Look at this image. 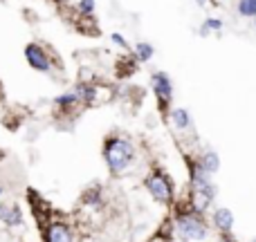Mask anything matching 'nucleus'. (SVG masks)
I'll list each match as a JSON object with an SVG mask.
<instances>
[{"mask_svg": "<svg viewBox=\"0 0 256 242\" xmlns=\"http://www.w3.org/2000/svg\"><path fill=\"white\" fill-rule=\"evenodd\" d=\"M76 9H79L81 13H92L94 11V0H79Z\"/></svg>", "mask_w": 256, "mask_h": 242, "instance_id": "obj_16", "label": "nucleus"}, {"mask_svg": "<svg viewBox=\"0 0 256 242\" xmlns=\"http://www.w3.org/2000/svg\"><path fill=\"white\" fill-rule=\"evenodd\" d=\"M238 13L240 16H248V18H256V0H240Z\"/></svg>", "mask_w": 256, "mask_h": 242, "instance_id": "obj_12", "label": "nucleus"}, {"mask_svg": "<svg viewBox=\"0 0 256 242\" xmlns=\"http://www.w3.org/2000/svg\"><path fill=\"white\" fill-rule=\"evenodd\" d=\"M220 242H234V240H220Z\"/></svg>", "mask_w": 256, "mask_h": 242, "instance_id": "obj_19", "label": "nucleus"}, {"mask_svg": "<svg viewBox=\"0 0 256 242\" xmlns=\"http://www.w3.org/2000/svg\"><path fill=\"white\" fill-rule=\"evenodd\" d=\"M146 191L150 193V198L158 204H171L173 202V182L166 177V173L153 171L146 177Z\"/></svg>", "mask_w": 256, "mask_h": 242, "instance_id": "obj_3", "label": "nucleus"}, {"mask_svg": "<svg viewBox=\"0 0 256 242\" xmlns=\"http://www.w3.org/2000/svg\"><path fill=\"white\" fill-rule=\"evenodd\" d=\"M222 27V22L218 20V18H207V20H204V29H202V34H207L209 29H214V31H218Z\"/></svg>", "mask_w": 256, "mask_h": 242, "instance_id": "obj_15", "label": "nucleus"}, {"mask_svg": "<svg viewBox=\"0 0 256 242\" xmlns=\"http://www.w3.org/2000/svg\"><path fill=\"white\" fill-rule=\"evenodd\" d=\"M198 2H200V4H204V0H198Z\"/></svg>", "mask_w": 256, "mask_h": 242, "instance_id": "obj_20", "label": "nucleus"}, {"mask_svg": "<svg viewBox=\"0 0 256 242\" xmlns=\"http://www.w3.org/2000/svg\"><path fill=\"white\" fill-rule=\"evenodd\" d=\"M74 94H76V99H79V101H81V99H84V101H92V99L97 97V90H94L92 85L79 83V85H76V92Z\"/></svg>", "mask_w": 256, "mask_h": 242, "instance_id": "obj_11", "label": "nucleus"}, {"mask_svg": "<svg viewBox=\"0 0 256 242\" xmlns=\"http://www.w3.org/2000/svg\"><path fill=\"white\" fill-rule=\"evenodd\" d=\"M0 159H2V153H0Z\"/></svg>", "mask_w": 256, "mask_h": 242, "instance_id": "obj_21", "label": "nucleus"}, {"mask_svg": "<svg viewBox=\"0 0 256 242\" xmlns=\"http://www.w3.org/2000/svg\"><path fill=\"white\" fill-rule=\"evenodd\" d=\"M2 193H4V189H2V184H0V198H2Z\"/></svg>", "mask_w": 256, "mask_h": 242, "instance_id": "obj_18", "label": "nucleus"}, {"mask_svg": "<svg viewBox=\"0 0 256 242\" xmlns=\"http://www.w3.org/2000/svg\"><path fill=\"white\" fill-rule=\"evenodd\" d=\"M25 58L27 63H30L32 70L36 72H50L52 70V61H50V56L45 54V49L40 47L38 43H30L25 47Z\"/></svg>", "mask_w": 256, "mask_h": 242, "instance_id": "obj_5", "label": "nucleus"}, {"mask_svg": "<svg viewBox=\"0 0 256 242\" xmlns=\"http://www.w3.org/2000/svg\"><path fill=\"white\" fill-rule=\"evenodd\" d=\"M135 52H137V61H148L155 49L148 43H135Z\"/></svg>", "mask_w": 256, "mask_h": 242, "instance_id": "obj_13", "label": "nucleus"}, {"mask_svg": "<svg viewBox=\"0 0 256 242\" xmlns=\"http://www.w3.org/2000/svg\"><path fill=\"white\" fill-rule=\"evenodd\" d=\"M104 159L112 175H120L135 162V146L124 137H110L104 144Z\"/></svg>", "mask_w": 256, "mask_h": 242, "instance_id": "obj_1", "label": "nucleus"}, {"mask_svg": "<svg viewBox=\"0 0 256 242\" xmlns=\"http://www.w3.org/2000/svg\"><path fill=\"white\" fill-rule=\"evenodd\" d=\"M43 240L45 242H74L72 231L66 222H48L43 229Z\"/></svg>", "mask_w": 256, "mask_h": 242, "instance_id": "obj_6", "label": "nucleus"}, {"mask_svg": "<svg viewBox=\"0 0 256 242\" xmlns=\"http://www.w3.org/2000/svg\"><path fill=\"white\" fill-rule=\"evenodd\" d=\"M171 121L176 123V128H180V130H186V128L191 126L189 112L182 110V108H176V110H171Z\"/></svg>", "mask_w": 256, "mask_h": 242, "instance_id": "obj_10", "label": "nucleus"}, {"mask_svg": "<svg viewBox=\"0 0 256 242\" xmlns=\"http://www.w3.org/2000/svg\"><path fill=\"white\" fill-rule=\"evenodd\" d=\"M76 101H79V99H76V94H74V92H70V94H61V97L54 99V103H56V106H63V108L72 106V103H76Z\"/></svg>", "mask_w": 256, "mask_h": 242, "instance_id": "obj_14", "label": "nucleus"}, {"mask_svg": "<svg viewBox=\"0 0 256 242\" xmlns=\"http://www.w3.org/2000/svg\"><path fill=\"white\" fill-rule=\"evenodd\" d=\"M18 242H22V240H18Z\"/></svg>", "mask_w": 256, "mask_h": 242, "instance_id": "obj_23", "label": "nucleus"}, {"mask_svg": "<svg viewBox=\"0 0 256 242\" xmlns=\"http://www.w3.org/2000/svg\"><path fill=\"white\" fill-rule=\"evenodd\" d=\"M112 43H117L120 47H128V43L124 40V36H122V34H112Z\"/></svg>", "mask_w": 256, "mask_h": 242, "instance_id": "obj_17", "label": "nucleus"}, {"mask_svg": "<svg viewBox=\"0 0 256 242\" xmlns=\"http://www.w3.org/2000/svg\"><path fill=\"white\" fill-rule=\"evenodd\" d=\"M176 231L182 240L186 242H200L207 238L209 234V227L207 222L202 220L200 213L194 211H186V213H178L176 216Z\"/></svg>", "mask_w": 256, "mask_h": 242, "instance_id": "obj_2", "label": "nucleus"}, {"mask_svg": "<svg viewBox=\"0 0 256 242\" xmlns=\"http://www.w3.org/2000/svg\"><path fill=\"white\" fill-rule=\"evenodd\" d=\"M212 222L216 225V229L222 231V234H230V231L234 229V213H232L227 207H220V209L214 211Z\"/></svg>", "mask_w": 256, "mask_h": 242, "instance_id": "obj_8", "label": "nucleus"}, {"mask_svg": "<svg viewBox=\"0 0 256 242\" xmlns=\"http://www.w3.org/2000/svg\"><path fill=\"white\" fill-rule=\"evenodd\" d=\"M198 166H200V171H202V173H207V175H214V173L220 168V159H218V155L214 153V150H207V153L200 157Z\"/></svg>", "mask_w": 256, "mask_h": 242, "instance_id": "obj_9", "label": "nucleus"}, {"mask_svg": "<svg viewBox=\"0 0 256 242\" xmlns=\"http://www.w3.org/2000/svg\"><path fill=\"white\" fill-rule=\"evenodd\" d=\"M150 85H153V92H155V97H158L160 110H166L168 101L173 99L171 79H168L164 72H153V74H150Z\"/></svg>", "mask_w": 256, "mask_h": 242, "instance_id": "obj_4", "label": "nucleus"}, {"mask_svg": "<svg viewBox=\"0 0 256 242\" xmlns=\"http://www.w3.org/2000/svg\"><path fill=\"white\" fill-rule=\"evenodd\" d=\"M254 25H256V18H254Z\"/></svg>", "mask_w": 256, "mask_h": 242, "instance_id": "obj_22", "label": "nucleus"}, {"mask_svg": "<svg viewBox=\"0 0 256 242\" xmlns=\"http://www.w3.org/2000/svg\"><path fill=\"white\" fill-rule=\"evenodd\" d=\"M0 222L9 229H16V227H22L25 218H22V209L18 204H4L2 211H0Z\"/></svg>", "mask_w": 256, "mask_h": 242, "instance_id": "obj_7", "label": "nucleus"}]
</instances>
